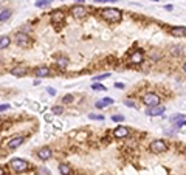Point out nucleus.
Masks as SVG:
<instances>
[{
	"label": "nucleus",
	"instance_id": "f257e3e1",
	"mask_svg": "<svg viewBox=\"0 0 186 175\" xmlns=\"http://www.w3.org/2000/svg\"><path fill=\"white\" fill-rule=\"evenodd\" d=\"M102 19L110 22V23H116V22H120L121 20V11L120 9H116V8H104L99 11Z\"/></svg>",
	"mask_w": 186,
	"mask_h": 175
},
{
	"label": "nucleus",
	"instance_id": "f03ea898",
	"mask_svg": "<svg viewBox=\"0 0 186 175\" xmlns=\"http://www.w3.org/2000/svg\"><path fill=\"white\" fill-rule=\"evenodd\" d=\"M16 42H17V45H19V47L27 48V47H30V43H31V37H30L27 33L19 31V33L16 34Z\"/></svg>",
	"mask_w": 186,
	"mask_h": 175
},
{
	"label": "nucleus",
	"instance_id": "7ed1b4c3",
	"mask_svg": "<svg viewBox=\"0 0 186 175\" xmlns=\"http://www.w3.org/2000/svg\"><path fill=\"white\" fill-rule=\"evenodd\" d=\"M149 149L154 152V154H161V152H165L166 149H168V144L163 141V140H157V141H154V143H151V146H149Z\"/></svg>",
	"mask_w": 186,
	"mask_h": 175
},
{
	"label": "nucleus",
	"instance_id": "20e7f679",
	"mask_svg": "<svg viewBox=\"0 0 186 175\" xmlns=\"http://www.w3.org/2000/svg\"><path fill=\"white\" fill-rule=\"evenodd\" d=\"M143 102L147 106V107H154V106H158L160 104V96L155 95V93H147L143 96Z\"/></svg>",
	"mask_w": 186,
	"mask_h": 175
},
{
	"label": "nucleus",
	"instance_id": "39448f33",
	"mask_svg": "<svg viewBox=\"0 0 186 175\" xmlns=\"http://www.w3.org/2000/svg\"><path fill=\"white\" fill-rule=\"evenodd\" d=\"M11 166L16 172H25L28 169V163L25 160H22V158H14L11 161Z\"/></svg>",
	"mask_w": 186,
	"mask_h": 175
},
{
	"label": "nucleus",
	"instance_id": "423d86ee",
	"mask_svg": "<svg viewBox=\"0 0 186 175\" xmlns=\"http://www.w3.org/2000/svg\"><path fill=\"white\" fill-rule=\"evenodd\" d=\"M166 112V109L163 107V106H154V107H149L147 110H146V115L147 116H161L163 113Z\"/></svg>",
	"mask_w": 186,
	"mask_h": 175
},
{
	"label": "nucleus",
	"instance_id": "0eeeda50",
	"mask_svg": "<svg viewBox=\"0 0 186 175\" xmlns=\"http://www.w3.org/2000/svg\"><path fill=\"white\" fill-rule=\"evenodd\" d=\"M70 11H72V16H73V17H76V19H82V17H85V16H87V9H85L84 6H81V5L73 6Z\"/></svg>",
	"mask_w": 186,
	"mask_h": 175
},
{
	"label": "nucleus",
	"instance_id": "6e6552de",
	"mask_svg": "<svg viewBox=\"0 0 186 175\" xmlns=\"http://www.w3.org/2000/svg\"><path fill=\"white\" fill-rule=\"evenodd\" d=\"M143 59H144V56H143V51H141V50H135V51L130 54V62L135 64V65L141 64Z\"/></svg>",
	"mask_w": 186,
	"mask_h": 175
},
{
	"label": "nucleus",
	"instance_id": "1a4fd4ad",
	"mask_svg": "<svg viewBox=\"0 0 186 175\" xmlns=\"http://www.w3.org/2000/svg\"><path fill=\"white\" fill-rule=\"evenodd\" d=\"M23 140H25V138H23V136H14V138H11L8 143H6V146H8V149H11V151H14V149H17L22 143H23Z\"/></svg>",
	"mask_w": 186,
	"mask_h": 175
},
{
	"label": "nucleus",
	"instance_id": "9d476101",
	"mask_svg": "<svg viewBox=\"0 0 186 175\" xmlns=\"http://www.w3.org/2000/svg\"><path fill=\"white\" fill-rule=\"evenodd\" d=\"M113 135L116 138H126V136H129V129L124 127V126H118L113 130Z\"/></svg>",
	"mask_w": 186,
	"mask_h": 175
},
{
	"label": "nucleus",
	"instance_id": "9b49d317",
	"mask_svg": "<svg viewBox=\"0 0 186 175\" xmlns=\"http://www.w3.org/2000/svg\"><path fill=\"white\" fill-rule=\"evenodd\" d=\"M169 33L174 36V37H184V33H186V28L183 27H172L171 30H169Z\"/></svg>",
	"mask_w": 186,
	"mask_h": 175
},
{
	"label": "nucleus",
	"instance_id": "f8f14e48",
	"mask_svg": "<svg viewBox=\"0 0 186 175\" xmlns=\"http://www.w3.org/2000/svg\"><path fill=\"white\" fill-rule=\"evenodd\" d=\"M37 157L43 161V160H48L51 157V149L50 147H43V149H39L37 151Z\"/></svg>",
	"mask_w": 186,
	"mask_h": 175
},
{
	"label": "nucleus",
	"instance_id": "ddd939ff",
	"mask_svg": "<svg viewBox=\"0 0 186 175\" xmlns=\"http://www.w3.org/2000/svg\"><path fill=\"white\" fill-rule=\"evenodd\" d=\"M34 74L37 78H46V76H50V70L46 67H37L34 70Z\"/></svg>",
	"mask_w": 186,
	"mask_h": 175
},
{
	"label": "nucleus",
	"instance_id": "4468645a",
	"mask_svg": "<svg viewBox=\"0 0 186 175\" xmlns=\"http://www.w3.org/2000/svg\"><path fill=\"white\" fill-rule=\"evenodd\" d=\"M64 13L62 11H54L53 13V16H51V20L54 22V23H61V22H64Z\"/></svg>",
	"mask_w": 186,
	"mask_h": 175
},
{
	"label": "nucleus",
	"instance_id": "2eb2a0df",
	"mask_svg": "<svg viewBox=\"0 0 186 175\" xmlns=\"http://www.w3.org/2000/svg\"><path fill=\"white\" fill-rule=\"evenodd\" d=\"M25 73H27V68L25 67H16V68L11 70L13 76H25Z\"/></svg>",
	"mask_w": 186,
	"mask_h": 175
},
{
	"label": "nucleus",
	"instance_id": "dca6fc26",
	"mask_svg": "<svg viewBox=\"0 0 186 175\" xmlns=\"http://www.w3.org/2000/svg\"><path fill=\"white\" fill-rule=\"evenodd\" d=\"M9 43H11V39L8 36H2V37H0V50H5L6 47H9Z\"/></svg>",
	"mask_w": 186,
	"mask_h": 175
},
{
	"label": "nucleus",
	"instance_id": "f3484780",
	"mask_svg": "<svg viewBox=\"0 0 186 175\" xmlns=\"http://www.w3.org/2000/svg\"><path fill=\"white\" fill-rule=\"evenodd\" d=\"M9 17H11V11L9 9H5V11L0 13V22H6Z\"/></svg>",
	"mask_w": 186,
	"mask_h": 175
},
{
	"label": "nucleus",
	"instance_id": "a211bd4d",
	"mask_svg": "<svg viewBox=\"0 0 186 175\" xmlns=\"http://www.w3.org/2000/svg\"><path fill=\"white\" fill-rule=\"evenodd\" d=\"M59 172L62 173V175H68L70 173V166L68 164H59Z\"/></svg>",
	"mask_w": 186,
	"mask_h": 175
},
{
	"label": "nucleus",
	"instance_id": "6ab92c4d",
	"mask_svg": "<svg viewBox=\"0 0 186 175\" xmlns=\"http://www.w3.org/2000/svg\"><path fill=\"white\" fill-rule=\"evenodd\" d=\"M171 53H172L174 56H180V54H183V47H178V45L172 47V50H171Z\"/></svg>",
	"mask_w": 186,
	"mask_h": 175
},
{
	"label": "nucleus",
	"instance_id": "aec40b11",
	"mask_svg": "<svg viewBox=\"0 0 186 175\" xmlns=\"http://www.w3.org/2000/svg\"><path fill=\"white\" fill-rule=\"evenodd\" d=\"M51 112H53V115H62L64 113V107L62 106H54L51 109Z\"/></svg>",
	"mask_w": 186,
	"mask_h": 175
},
{
	"label": "nucleus",
	"instance_id": "412c9836",
	"mask_svg": "<svg viewBox=\"0 0 186 175\" xmlns=\"http://www.w3.org/2000/svg\"><path fill=\"white\" fill-rule=\"evenodd\" d=\"M91 88L95 90V91H106V90H107V87H104L102 84H93Z\"/></svg>",
	"mask_w": 186,
	"mask_h": 175
},
{
	"label": "nucleus",
	"instance_id": "4be33fe9",
	"mask_svg": "<svg viewBox=\"0 0 186 175\" xmlns=\"http://www.w3.org/2000/svg\"><path fill=\"white\" fill-rule=\"evenodd\" d=\"M48 5H50V0H37V2H36V6H37V8L48 6Z\"/></svg>",
	"mask_w": 186,
	"mask_h": 175
},
{
	"label": "nucleus",
	"instance_id": "5701e85b",
	"mask_svg": "<svg viewBox=\"0 0 186 175\" xmlns=\"http://www.w3.org/2000/svg\"><path fill=\"white\" fill-rule=\"evenodd\" d=\"M101 102H102V106H104V107H107V106H112L115 101H113L112 98H104V99H101Z\"/></svg>",
	"mask_w": 186,
	"mask_h": 175
},
{
	"label": "nucleus",
	"instance_id": "b1692460",
	"mask_svg": "<svg viewBox=\"0 0 186 175\" xmlns=\"http://www.w3.org/2000/svg\"><path fill=\"white\" fill-rule=\"evenodd\" d=\"M37 175H50V170L46 167H39L37 169Z\"/></svg>",
	"mask_w": 186,
	"mask_h": 175
},
{
	"label": "nucleus",
	"instance_id": "393cba45",
	"mask_svg": "<svg viewBox=\"0 0 186 175\" xmlns=\"http://www.w3.org/2000/svg\"><path fill=\"white\" fill-rule=\"evenodd\" d=\"M73 99H75L73 95H65V96H64V102H65V104H72Z\"/></svg>",
	"mask_w": 186,
	"mask_h": 175
},
{
	"label": "nucleus",
	"instance_id": "a878e982",
	"mask_svg": "<svg viewBox=\"0 0 186 175\" xmlns=\"http://www.w3.org/2000/svg\"><path fill=\"white\" fill-rule=\"evenodd\" d=\"M56 64H58L59 67H62V68H64V67L68 64V61H67L65 58H61V59H58V61H56Z\"/></svg>",
	"mask_w": 186,
	"mask_h": 175
},
{
	"label": "nucleus",
	"instance_id": "bb28decb",
	"mask_svg": "<svg viewBox=\"0 0 186 175\" xmlns=\"http://www.w3.org/2000/svg\"><path fill=\"white\" fill-rule=\"evenodd\" d=\"M88 118H90V119H96V121H102V119H104L102 115H95V113H90Z\"/></svg>",
	"mask_w": 186,
	"mask_h": 175
},
{
	"label": "nucleus",
	"instance_id": "cd10ccee",
	"mask_svg": "<svg viewBox=\"0 0 186 175\" xmlns=\"http://www.w3.org/2000/svg\"><path fill=\"white\" fill-rule=\"evenodd\" d=\"M112 119H113L115 122H123V121H124V116H123V115H113Z\"/></svg>",
	"mask_w": 186,
	"mask_h": 175
},
{
	"label": "nucleus",
	"instance_id": "c85d7f7f",
	"mask_svg": "<svg viewBox=\"0 0 186 175\" xmlns=\"http://www.w3.org/2000/svg\"><path fill=\"white\" fill-rule=\"evenodd\" d=\"M107 78H110V74L109 73H106V74H99L98 78H95V81H101V79H107Z\"/></svg>",
	"mask_w": 186,
	"mask_h": 175
},
{
	"label": "nucleus",
	"instance_id": "c756f323",
	"mask_svg": "<svg viewBox=\"0 0 186 175\" xmlns=\"http://www.w3.org/2000/svg\"><path fill=\"white\" fill-rule=\"evenodd\" d=\"M151 58H152L154 61H157V59H160V58H161V54H160V53H152V54H151Z\"/></svg>",
	"mask_w": 186,
	"mask_h": 175
},
{
	"label": "nucleus",
	"instance_id": "7c9ffc66",
	"mask_svg": "<svg viewBox=\"0 0 186 175\" xmlns=\"http://www.w3.org/2000/svg\"><path fill=\"white\" fill-rule=\"evenodd\" d=\"M115 87H116V88H120V90H123V88H124L126 85H124L123 82H116V84H115Z\"/></svg>",
	"mask_w": 186,
	"mask_h": 175
},
{
	"label": "nucleus",
	"instance_id": "2f4dec72",
	"mask_svg": "<svg viewBox=\"0 0 186 175\" xmlns=\"http://www.w3.org/2000/svg\"><path fill=\"white\" fill-rule=\"evenodd\" d=\"M9 109V106L8 104H2V106H0V112H3V110H8Z\"/></svg>",
	"mask_w": 186,
	"mask_h": 175
},
{
	"label": "nucleus",
	"instance_id": "473e14b6",
	"mask_svg": "<svg viewBox=\"0 0 186 175\" xmlns=\"http://www.w3.org/2000/svg\"><path fill=\"white\" fill-rule=\"evenodd\" d=\"M95 107H96V109H102L104 106H102V102H101V101H96V102H95Z\"/></svg>",
	"mask_w": 186,
	"mask_h": 175
},
{
	"label": "nucleus",
	"instance_id": "72a5a7b5",
	"mask_svg": "<svg viewBox=\"0 0 186 175\" xmlns=\"http://www.w3.org/2000/svg\"><path fill=\"white\" fill-rule=\"evenodd\" d=\"M124 104H126V106H129V107H135V104H133L132 101H124Z\"/></svg>",
	"mask_w": 186,
	"mask_h": 175
},
{
	"label": "nucleus",
	"instance_id": "f704fd0d",
	"mask_svg": "<svg viewBox=\"0 0 186 175\" xmlns=\"http://www.w3.org/2000/svg\"><path fill=\"white\" fill-rule=\"evenodd\" d=\"M46 91H48L50 95H56V90H53V88H46Z\"/></svg>",
	"mask_w": 186,
	"mask_h": 175
},
{
	"label": "nucleus",
	"instance_id": "c9c22d12",
	"mask_svg": "<svg viewBox=\"0 0 186 175\" xmlns=\"http://www.w3.org/2000/svg\"><path fill=\"white\" fill-rule=\"evenodd\" d=\"M96 3H101V2H115V0H95Z\"/></svg>",
	"mask_w": 186,
	"mask_h": 175
},
{
	"label": "nucleus",
	"instance_id": "e433bc0d",
	"mask_svg": "<svg viewBox=\"0 0 186 175\" xmlns=\"http://www.w3.org/2000/svg\"><path fill=\"white\" fill-rule=\"evenodd\" d=\"M45 119H46V121H51V119H53V116H51V115H46V116H45Z\"/></svg>",
	"mask_w": 186,
	"mask_h": 175
},
{
	"label": "nucleus",
	"instance_id": "4c0bfd02",
	"mask_svg": "<svg viewBox=\"0 0 186 175\" xmlns=\"http://www.w3.org/2000/svg\"><path fill=\"white\" fill-rule=\"evenodd\" d=\"M166 9H168V11H172L174 8H172V5H166Z\"/></svg>",
	"mask_w": 186,
	"mask_h": 175
},
{
	"label": "nucleus",
	"instance_id": "58836bf2",
	"mask_svg": "<svg viewBox=\"0 0 186 175\" xmlns=\"http://www.w3.org/2000/svg\"><path fill=\"white\" fill-rule=\"evenodd\" d=\"M0 175H5V170H3L2 167H0Z\"/></svg>",
	"mask_w": 186,
	"mask_h": 175
},
{
	"label": "nucleus",
	"instance_id": "ea45409f",
	"mask_svg": "<svg viewBox=\"0 0 186 175\" xmlns=\"http://www.w3.org/2000/svg\"><path fill=\"white\" fill-rule=\"evenodd\" d=\"M76 2H78V3H84V2H85V0H76Z\"/></svg>",
	"mask_w": 186,
	"mask_h": 175
},
{
	"label": "nucleus",
	"instance_id": "a19ab883",
	"mask_svg": "<svg viewBox=\"0 0 186 175\" xmlns=\"http://www.w3.org/2000/svg\"><path fill=\"white\" fill-rule=\"evenodd\" d=\"M152 2H158V0H152Z\"/></svg>",
	"mask_w": 186,
	"mask_h": 175
}]
</instances>
